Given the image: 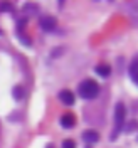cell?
<instances>
[{"mask_svg": "<svg viewBox=\"0 0 138 148\" xmlns=\"http://www.w3.org/2000/svg\"><path fill=\"white\" fill-rule=\"evenodd\" d=\"M12 10V3L9 0H0V12H10Z\"/></svg>", "mask_w": 138, "mask_h": 148, "instance_id": "cell-10", "label": "cell"}, {"mask_svg": "<svg viewBox=\"0 0 138 148\" xmlns=\"http://www.w3.org/2000/svg\"><path fill=\"white\" fill-rule=\"evenodd\" d=\"M59 101L66 104V106H73L74 104V94L69 89H62V91L59 92Z\"/></svg>", "mask_w": 138, "mask_h": 148, "instance_id": "cell-3", "label": "cell"}, {"mask_svg": "<svg viewBox=\"0 0 138 148\" xmlns=\"http://www.w3.org/2000/svg\"><path fill=\"white\" fill-rule=\"evenodd\" d=\"M130 77H131L133 83H137L138 81V62H137V59L130 64Z\"/></svg>", "mask_w": 138, "mask_h": 148, "instance_id": "cell-8", "label": "cell"}, {"mask_svg": "<svg viewBox=\"0 0 138 148\" xmlns=\"http://www.w3.org/2000/svg\"><path fill=\"white\" fill-rule=\"evenodd\" d=\"M46 148H54V147H52V145H47V147Z\"/></svg>", "mask_w": 138, "mask_h": 148, "instance_id": "cell-12", "label": "cell"}, {"mask_svg": "<svg viewBox=\"0 0 138 148\" xmlns=\"http://www.w3.org/2000/svg\"><path fill=\"white\" fill-rule=\"evenodd\" d=\"M125 116H126V108H125L123 103H118L116 108H115V125H116V128H115V133H113V138H116V135L123 130Z\"/></svg>", "mask_w": 138, "mask_h": 148, "instance_id": "cell-2", "label": "cell"}, {"mask_svg": "<svg viewBox=\"0 0 138 148\" xmlns=\"http://www.w3.org/2000/svg\"><path fill=\"white\" fill-rule=\"evenodd\" d=\"M12 96H14V98H15L17 101H20V99L24 98V89H22L20 86H15V88L12 89Z\"/></svg>", "mask_w": 138, "mask_h": 148, "instance_id": "cell-9", "label": "cell"}, {"mask_svg": "<svg viewBox=\"0 0 138 148\" xmlns=\"http://www.w3.org/2000/svg\"><path fill=\"white\" fill-rule=\"evenodd\" d=\"M94 71H96V74H100L101 77H108L111 74V67L108 64H98L94 67Z\"/></svg>", "mask_w": 138, "mask_h": 148, "instance_id": "cell-7", "label": "cell"}, {"mask_svg": "<svg viewBox=\"0 0 138 148\" xmlns=\"http://www.w3.org/2000/svg\"><path fill=\"white\" fill-rule=\"evenodd\" d=\"M74 125H76V118H74V114L66 113V114L61 116V126H62V128L69 130V128H73Z\"/></svg>", "mask_w": 138, "mask_h": 148, "instance_id": "cell-4", "label": "cell"}, {"mask_svg": "<svg viewBox=\"0 0 138 148\" xmlns=\"http://www.w3.org/2000/svg\"><path fill=\"white\" fill-rule=\"evenodd\" d=\"M41 27L47 30V32H51V30H54L56 29V18L52 17H42L41 18Z\"/></svg>", "mask_w": 138, "mask_h": 148, "instance_id": "cell-5", "label": "cell"}, {"mask_svg": "<svg viewBox=\"0 0 138 148\" xmlns=\"http://www.w3.org/2000/svg\"><path fill=\"white\" fill-rule=\"evenodd\" d=\"M62 148H76V143L73 140H64L62 141Z\"/></svg>", "mask_w": 138, "mask_h": 148, "instance_id": "cell-11", "label": "cell"}, {"mask_svg": "<svg viewBox=\"0 0 138 148\" xmlns=\"http://www.w3.org/2000/svg\"><path fill=\"white\" fill-rule=\"evenodd\" d=\"M78 91H79V96L83 99H94L100 94V84L96 81H93V79H84L83 83L79 84Z\"/></svg>", "mask_w": 138, "mask_h": 148, "instance_id": "cell-1", "label": "cell"}, {"mask_svg": "<svg viewBox=\"0 0 138 148\" xmlns=\"http://www.w3.org/2000/svg\"><path fill=\"white\" fill-rule=\"evenodd\" d=\"M83 140L88 141V143H96V141H100V135L93 130H86L83 133Z\"/></svg>", "mask_w": 138, "mask_h": 148, "instance_id": "cell-6", "label": "cell"}]
</instances>
